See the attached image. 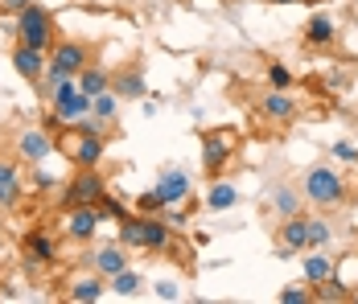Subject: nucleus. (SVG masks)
Masks as SVG:
<instances>
[{"label":"nucleus","instance_id":"obj_2","mask_svg":"<svg viewBox=\"0 0 358 304\" xmlns=\"http://www.w3.org/2000/svg\"><path fill=\"white\" fill-rule=\"evenodd\" d=\"M108 144H111V136L83 132V128H74V124H66L62 132L54 136V148L71 161L74 169H99L103 157H108Z\"/></svg>","mask_w":358,"mask_h":304},{"label":"nucleus","instance_id":"obj_15","mask_svg":"<svg viewBox=\"0 0 358 304\" xmlns=\"http://www.w3.org/2000/svg\"><path fill=\"white\" fill-rule=\"evenodd\" d=\"M157 189H161L165 205H185V202H189L194 181H189V173H185V169H178V165H165V169L157 173Z\"/></svg>","mask_w":358,"mask_h":304},{"label":"nucleus","instance_id":"obj_10","mask_svg":"<svg viewBox=\"0 0 358 304\" xmlns=\"http://www.w3.org/2000/svg\"><path fill=\"white\" fill-rule=\"evenodd\" d=\"M8 62H13V70L29 82V87H37L41 78H45V66H50V54L45 50H37V45H25V41H13V50H8Z\"/></svg>","mask_w":358,"mask_h":304},{"label":"nucleus","instance_id":"obj_28","mask_svg":"<svg viewBox=\"0 0 358 304\" xmlns=\"http://www.w3.org/2000/svg\"><path fill=\"white\" fill-rule=\"evenodd\" d=\"M264 78H268L272 91H292V70H288L285 62H268V66H264Z\"/></svg>","mask_w":358,"mask_h":304},{"label":"nucleus","instance_id":"obj_33","mask_svg":"<svg viewBox=\"0 0 358 304\" xmlns=\"http://www.w3.org/2000/svg\"><path fill=\"white\" fill-rule=\"evenodd\" d=\"M152 296L157 301H181V284L178 280H157L152 284Z\"/></svg>","mask_w":358,"mask_h":304},{"label":"nucleus","instance_id":"obj_31","mask_svg":"<svg viewBox=\"0 0 358 304\" xmlns=\"http://www.w3.org/2000/svg\"><path fill=\"white\" fill-rule=\"evenodd\" d=\"M329 157H338L342 165H358V144L355 140H334L329 144Z\"/></svg>","mask_w":358,"mask_h":304},{"label":"nucleus","instance_id":"obj_25","mask_svg":"<svg viewBox=\"0 0 358 304\" xmlns=\"http://www.w3.org/2000/svg\"><path fill=\"white\" fill-rule=\"evenodd\" d=\"M313 301H322V304L350 301V284H342L338 275H329V280H322V284H313Z\"/></svg>","mask_w":358,"mask_h":304},{"label":"nucleus","instance_id":"obj_37","mask_svg":"<svg viewBox=\"0 0 358 304\" xmlns=\"http://www.w3.org/2000/svg\"><path fill=\"white\" fill-rule=\"evenodd\" d=\"M350 304H358V288H350Z\"/></svg>","mask_w":358,"mask_h":304},{"label":"nucleus","instance_id":"obj_23","mask_svg":"<svg viewBox=\"0 0 358 304\" xmlns=\"http://www.w3.org/2000/svg\"><path fill=\"white\" fill-rule=\"evenodd\" d=\"M141 288H144V280H141V271L136 268H124V271H115V275L108 280V292L111 296H120V301L141 296Z\"/></svg>","mask_w":358,"mask_h":304},{"label":"nucleus","instance_id":"obj_7","mask_svg":"<svg viewBox=\"0 0 358 304\" xmlns=\"http://www.w3.org/2000/svg\"><path fill=\"white\" fill-rule=\"evenodd\" d=\"M255 115L264 120V124H272V128H288V124H296L301 120V103L296 95H288V91H264L259 103H255Z\"/></svg>","mask_w":358,"mask_h":304},{"label":"nucleus","instance_id":"obj_3","mask_svg":"<svg viewBox=\"0 0 358 304\" xmlns=\"http://www.w3.org/2000/svg\"><path fill=\"white\" fill-rule=\"evenodd\" d=\"M8 34H13V41H25V45H37V50H54L58 45V17L45 8V4H29V8H21L17 17H13V25H4Z\"/></svg>","mask_w":358,"mask_h":304},{"label":"nucleus","instance_id":"obj_30","mask_svg":"<svg viewBox=\"0 0 358 304\" xmlns=\"http://www.w3.org/2000/svg\"><path fill=\"white\" fill-rule=\"evenodd\" d=\"M136 210H141V214H165V198H161V189H157V185L144 189L141 198H136Z\"/></svg>","mask_w":358,"mask_h":304},{"label":"nucleus","instance_id":"obj_9","mask_svg":"<svg viewBox=\"0 0 358 304\" xmlns=\"http://www.w3.org/2000/svg\"><path fill=\"white\" fill-rule=\"evenodd\" d=\"M83 268H91V271H99L103 280H111L115 271L132 268V255H128V247L120 238L115 243H95L91 251H83Z\"/></svg>","mask_w":358,"mask_h":304},{"label":"nucleus","instance_id":"obj_34","mask_svg":"<svg viewBox=\"0 0 358 304\" xmlns=\"http://www.w3.org/2000/svg\"><path fill=\"white\" fill-rule=\"evenodd\" d=\"M29 4H34V0H0V17H8V21H13V17H17L21 8H29Z\"/></svg>","mask_w":358,"mask_h":304},{"label":"nucleus","instance_id":"obj_22","mask_svg":"<svg viewBox=\"0 0 358 304\" xmlns=\"http://www.w3.org/2000/svg\"><path fill=\"white\" fill-rule=\"evenodd\" d=\"M78 91H87L91 99H95V95H103V91H111V70L103 66L99 58H95L91 66H87L83 74H78Z\"/></svg>","mask_w":358,"mask_h":304},{"label":"nucleus","instance_id":"obj_16","mask_svg":"<svg viewBox=\"0 0 358 304\" xmlns=\"http://www.w3.org/2000/svg\"><path fill=\"white\" fill-rule=\"evenodd\" d=\"M276 243H280V247H288L292 255L309 251V214H292V218H280V226H276Z\"/></svg>","mask_w":358,"mask_h":304},{"label":"nucleus","instance_id":"obj_18","mask_svg":"<svg viewBox=\"0 0 358 304\" xmlns=\"http://www.w3.org/2000/svg\"><path fill=\"white\" fill-rule=\"evenodd\" d=\"M148 218H152V214L132 210L128 218H120V231H115V238H120L128 251H148Z\"/></svg>","mask_w":358,"mask_h":304},{"label":"nucleus","instance_id":"obj_24","mask_svg":"<svg viewBox=\"0 0 358 304\" xmlns=\"http://www.w3.org/2000/svg\"><path fill=\"white\" fill-rule=\"evenodd\" d=\"M91 95H87V91H74L71 99H62V103H50V107H54V111H58V115H62V124H78V120H87V115H91Z\"/></svg>","mask_w":358,"mask_h":304},{"label":"nucleus","instance_id":"obj_20","mask_svg":"<svg viewBox=\"0 0 358 304\" xmlns=\"http://www.w3.org/2000/svg\"><path fill=\"white\" fill-rule=\"evenodd\" d=\"M301 275H305V284L313 288V284H322V280H329V275H338V263H334V255L309 247V255H301Z\"/></svg>","mask_w":358,"mask_h":304},{"label":"nucleus","instance_id":"obj_19","mask_svg":"<svg viewBox=\"0 0 358 304\" xmlns=\"http://www.w3.org/2000/svg\"><path fill=\"white\" fill-rule=\"evenodd\" d=\"M305 194H301V181L292 185V181H280L276 189H272V210H276V218H292V214H305Z\"/></svg>","mask_w":358,"mask_h":304},{"label":"nucleus","instance_id":"obj_5","mask_svg":"<svg viewBox=\"0 0 358 304\" xmlns=\"http://www.w3.org/2000/svg\"><path fill=\"white\" fill-rule=\"evenodd\" d=\"M108 194V177L99 169H74L71 181L62 185L58 194V210H71V205H99Z\"/></svg>","mask_w":358,"mask_h":304},{"label":"nucleus","instance_id":"obj_26","mask_svg":"<svg viewBox=\"0 0 358 304\" xmlns=\"http://www.w3.org/2000/svg\"><path fill=\"white\" fill-rule=\"evenodd\" d=\"M91 115L99 120V124H115L120 120V95L115 91H103V95H95V103H91Z\"/></svg>","mask_w":358,"mask_h":304},{"label":"nucleus","instance_id":"obj_29","mask_svg":"<svg viewBox=\"0 0 358 304\" xmlns=\"http://www.w3.org/2000/svg\"><path fill=\"white\" fill-rule=\"evenodd\" d=\"M276 301L280 304H309L313 301V288H309V284H285V288L276 292Z\"/></svg>","mask_w":358,"mask_h":304},{"label":"nucleus","instance_id":"obj_13","mask_svg":"<svg viewBox=\"0 0 358 304\" xmlns=\"http://www.w3.org/2000/svg\"><path fill=\"white\" fill-rule=\"evenodd\" d=\"M21 255H34V259H41V263H58L62 259V243H58V235L50 231V226H29L25 235H21Z\"/></svg>","mask_w":358,"mask_h":304},{"label":"nucleus","instance_id":"obj_38","mask_svg":"<svg viewBox=\"0 0 358 304\" xmlns=\"http://www.w3.org/2000/svg\"><path fill=\"white\" fill-rule=\"evenodd\" d=\"M0 238H4V222H0Z\"/></svg>","mask_w":358,"mask_h":304},{"label":"nucleus","instance_id":"obj_8","mask_svg":"<svg viewBox=\"0 0 358 304\" xmlns=\"http://www.w3.org/2000/svg\"><path fill=\"white\" fill-rule=\"evenodd\" d=\"M25 177H21V157L17 152H0V214L17 210L25 202Z\"/></svg>","mask_w":358,"mask_h":304},{"label":"nucleus","instance_id":"obj_11","mask_svg":"<svg viewBox=\"0 0 358 304\" xmlns=\"http://www.w3.org/2000/svg\"><path fill=\"white\" fill-rule=\"evenodd\" d=\"M13 152L21 157V165H41V161L54 152V136L45 132L41 124H34V128H21V132H17V140H13Z\"/></svg>","mask_w":358,"mask_h":304},{"label":"nucleus","instance_id":"obj_17","mask_svg":"<svg viewBox=\"0 0 358 304\" xmlns=\"http://www.w3.org/2000/svg\"><path fill=\"white\" fill-rule=\"evenodd\" d=\"M111 91H115L120 99H144V95H148V82H144V70H141V62H132V66L111 70Z\"/></svg>","mask_w":358,"mask_h":304},{"label":"nucleus","instance_id":"obj_4","mask_svg":"<svg viewBox=\"0 0 358 304\" xmlns=\"http://www.w3.org/2000/svg\"><path fill=\"white\" fill-rule=\"evenodd\" d=\"M103 222H108V218H103L99 205H71V210H58V231H62V238L74 243V247H91Z\"/></svg>","mask_w":358,"mask_h":304},{"label":"nucleus","instance_id":"obj_6","mask_svg":"<svg viewBox=\"0 0 358 304\" xmlns=\"http://www.w3.org/2000/svg\"><path fill=\"white\" fill-rule=\"evenodd\" d=\"M235 148H239V136L227 132V128H210V132L202 136V169H206V177H210V181H215L218 173L231 165Z\"/></svg>","mask_w":358,"mask_h":304},{"label":"nucleus","instance_id":"obj_14","mask_svg":"<svg viewBox=\"0 0 358 304\" xmlns=\"http://www.w3.org/2000/svg\"><path fill=\"white\" fill-rule=\"evenodd\" d=\"M108 296V280L99 275V271H83V275H74L71 284L62 288V301H71V304H99Z\"/></svg>","mask_w":358,"mask_h":304},{"label":"nucleus","instance_id":"obj_21","mask_svg":"<svg viewBox=\"0 0 358 304\" xmlns=\"http://www.w3.org/2000/svg\"><path fill=\"white\" fill-rule=\"evenodd\" d=\"M235 205H239V189H235L231 181L215 177V181H210V194H206V210H210V214H227V210H235Z\"/></svg>","mask_w":358,"mask_h":304},{"label":"nucleus","instance_id":"obj_36","mask_svg":"<svg viewBox=\"0 0 358 304\" xmlns=\"http://www.w3.org/2000/svg\"><path fill=\"white\" fill-rule=\"evenodd\" d=\"M268 4H322V0H268Z\"/></svg>","mask_w":358,"mask_h":304},{"label":"nucleus","instance_id":"obj_12","mask_svg":"<svg viewBox=\"0 0 358 304\" xmlns=\"http://www.w3.org/2000/svg\"><path fill=\"white\" fill-rule=\"evenodd\" d=\"M338 37H342V29H338V21H334L325 8H313L309 21H305V29H301V41H305L309 50H334Z\"/></svg>","mask_w":358,"mask_h":304},{"label":"nucleus","instance_id":"obj_35","mask_svg":"<svg viewBox=\"0 0 358 304\" xmlns=\"http://www.w3.org/2000/svg\"><path fill=\"white\" fill-rule=\"evenodd\" d=\"M346 82H350V78H346V74H338V70H329V74H325V91H329V95H338Z\"/></svg>","mask_w":358,"mask_h":304},{"label":"nucleus","instance_id":"obj_1","mask_svg":"<svg viewBox=\"0 0 358 304\" xmlns=\"http://www.w3.org/2000/svg\"><path fill=\"white\" fill-rule=\"evenodd\" d=\"M301 194H305L309 210L334 214V210H342V205L350 202V181L334 169V165L322 161V165H309V169H305V177H301Z\"/></svg>","mask_w":358,"mask_h":304},{"label":"nucleus","instance_id":"obj_32","mask_svg":"<svg viewBox=\"0 0 358 304\" xmlns=\"http://www.w3.org/2000/svg\"><path fill=\"white\" fill-rule=\"evenodd\" d=\"M99 210H103V218H111V222H120V218H128V205L120 202V198H111V189L103 194V202H99Z\"/></svg>","mask_w":358,"mask_h":304},{"label":"nucleus","instance_id":"obj_27","mask_svg":"<svg viewBox=\"0 0 358 304\" xmlns=\"http://www.w3.org/2000/svg\"><path fill=\"white\" fill-rule=\"evenodd\" d=\"M329 243H334V226L325 222V214H309V247L329 251Z\"/></svg>","mask_w":358,"mask_h":304}]
</instances>
